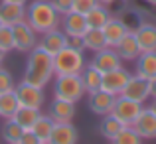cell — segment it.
Returning a JSON list of instances; mask_svg holds the SVG:
<instances>
[{
	"label": "cell",
	"mask_w": 156,
	"mask_h": 144,
	"mask_svg": "<svg viewBox=\"0 0 156 144\" xmlns=\"http://www.w3.org/2000/svg\"><path fill=\"white\" fill-rule=\"evenodd\" d=\"M4 57H6V53L0 51V67H2V63H4Z\"/></svg>",
	"instance_id": "43"
},
{
	"label": "cell",
	"mask_w": 156,
	"mask_h": 144,
	"mask_svg": "<svg viewBox=\"0 0 156 144\" xmlns=\"http://www.w3.org/2000/svg\"><path fill=\"white\" fill-rule=\"evenodd\" d=\"M2 26H4V24H2V20H0V28H2Z\"/></svg>",
	"instance_id": "45"
},
{
	"label": "cell",
	"mask_w": 156,
	"mask_h": 144,
	"mask_svg": "<svg viewBox=\"0 0 156 144\" xmlns=\"http://www.w3.org/2000/svg\"><path fill=\"white\" fill-rule=\"evenodd\" d=\"M40 117V109H30V107H20L18 111H16V114L12 118H14L16 122H18L20 126H22L24 130H32V126H34L36 118Z\"/></svg>",
	"instance_id": "28"
},
{
	"label": "cell",
	"mask_w": 156,
	"mask_h": 144,
	"mask_svg": "<svg viewBox=\"0 0 156 144\" xmlns=\"http://www.w3.org/2000/svg\"><path fill=\"white\" fill-rule=\"evenodd\" d=\"M14 87H16L14 75H12L6 67H0V95H2V93H8V91H14Z\"/></svg>",
	"instance_id": "33"
},
{
	"label": "cell",
	"mask_w": 156,
	"mask_h": 144,
	"mask_svg": "<svg viewBox=\"0 0 156 144\" xmlns=\"http://www.w3.org/2000/svg\"><path fill=\"white\" fill-rule=\"evenodd\" d=\"M67 44H69V38L65 36L63 30H59V28L42 34V38L38 40V47H42L44 51H48L51 57L55 55L57 51H61V49L67 46Z\"/></svg>",
	"instance_id": "11"
},
{
	"label": "cell",
	"mask_w": 156,
	"mask_h": 144,
	"mask_svg": "<svg viewBox=\"0 0 156 144\" xmlns=\"http://www.w3.org/2000/svg\"><path fill=\"white\" fill-rule=\"evenodd\" d=\"M51 77H55V73H53V57L48 51H44L42 47L36 46L28 53V61H26L22 81L44 89L50 83Z\"/></svg>",
	"instance_id": "1"
},
{
	"label": "cell",
	"mask_w": 156,
	"mask_h": 144,
	"mask_svg": "<svg viewBox=\"0 0 156 144\" xmlns=\"http://www.w3.org/2000/svg\"><path fill=\"white\" fill-rule=\"evenodd\" d=\"M122 128H125V125H122L119 118H115L111 113L105 114V117L101 118V122H99V134L103 138H107V140H113Z\"/></svg>",
	"instance_id": "26"
},
{
	"label": "cell",
	"mask_w": 156,
	"mask_h": 144,
	"mask_svg": "<svg viewBox=\"0 0 156 144\" xmlns=\"http://www.w3.org/2000/svg\"><path fill=\"white\" fill-rule=\"evenodd\" d=\"M133 128L138 132V136L142 140H152V138H156V114L148 107H144L142 113L138 114V118L134 121Z\"/></svg>",
	"instance_id": "14"
},
{
	"label": "cell",
	"mask_w": 156,
	"mask_h": 144,
	"mask_svg": "<svg viewBox=\"0 0 156 144\" xmlns=\"http://www.w3.org/2000/svg\"><path fill=\"white\" fill-rule=\"evenodd\" d=\"M20 109V101L16 97L14 91H8L0 95V117L6 121V118H12L16 114V111Z\"/></svg>",
	"instance_id": "27"
},
{
	"label": "cell",
	"mask_w": 156,
	"mask_h": 144,
	"mask_svg": "<svg viewBox=\"0 0 156 144\" xmlns=\"http://www.w3.org/2000/svg\"><path fill=\"white\" fill-rule=\"evenodd\" d=\"M24 132V128L14 121V118H6L2 125V140L8 144H16L20 138V134Z\"/></svg>",
	"instance_id": "29"
},
{
	"label": "cell",
	"mask_w": 156,
	"mask_h": 144,
	"mask_svg": "<svg viewBox=\"0 0 156 144\" xmlns=\"http://www.w3.org/2000/svg\"><path fill=\"white\" fill-rule=\"evenodd\" d=\"M107 8H109L111 16H117V18H119V16L129 8V2H126V0H113V2L107 4Z\"/></svg>",
	"instance_id": "35"
},
{
	"label": "cell",
	"mask_w": 156,
	"mask_h": 144,
	"mask_svg": "<svg viewBox=\"0 0 156 144\" xmlns=\"http://www.w3.org/2000/svg\"><path fill=\"white\" fill-rule=\"evenodd\" d=\"M48 114L51 117L53 122H71L75 117V103L63 101V99H53L50 103Z\"/></svg>",
	"instance_id": "16"
},
{
	"label": "cell",
	"mask_w": 156,
	"mask_h": 144,
	"mask_svg": "<svg viewBox=\"0 0 156 144\" xmlns=\"http://www.w3.org/2000/svg\"><path fill=\"white\" fill-rule=\"evenodd\" d=\"M40 144H42V142H40Z\"/></svg>",
	"instance_id": "46"
},
{
	"label": "cell",
	"mask_w": 156,
	"mask_h": 144,
	"mask_svg": "<svg viewBox=\"0 0 156 144\" xmlns=\"http://www.w3.org/2000/svg\"><path fill=\"white\" fill-rule=\"evenodd\" d=\"M14 49V34H12V26H2L0 28V51L8 53Z\"/></svg>",
	"instance_id": "32"
},
{
	"label": "cell",
	"mask_w": 156,
	"mask_h": 144,
	"mask_svg": "<svg viewBox=\"0 0 156 144\" xmlns=\"http://www.w3.org/2000/svg\"><path fill=\"white\" fill-rule=\"evenodd\" d=\"M111 144H142V138L133 126H125L117 136L111 140Z\"/></svg>",
	"instance_id": "31"
},
{
	"label": "cell",
	"mask_w": 156,
	"mask_h": 144,
	"mask_svg": "<svg viewBox=\"0 0 156 144\" xmlns=\"http://www.w3.org/2000/svg\"><path fill=\"white\" fill-rule=\"evenodd\" d=\"M115 49H117L119 57H121L122 61H134L142 53L140 51V46H138V42H136L134 32H129V34H126L125 38H122L121 42L115 46Z\"/></svg>",
	"instance_id": "21"
},
{
	"label": "cell",
	"mask_w": 156,
	"mask_h": 144,
	"mask_svg": "<svg viewBox=\"0 0 156 144\" xmlns=\"http://www.w3.org/2000/svg\"><path fill=\"white\" fill-rule=\"evenodd\" d=\"M26 22L38 34H46L61 26V14L53 8L51 0H34L26 6Z\"/></svg>",
	"instance_id": "2"
},
{
	"label": "cell",
	"mask_w": 156,
	"mask_h": 144,
	"mask_svg": "<svg viewBox=\"0 0 156 144\" xmlns=\"http://www.w3.org/2000/svg\"><path fill=\"white\" fill-rule=\"evenodd\" d=\"M89 63H91L93 67H97L101 73H107V71H113V69L121 67L122 59L119 57L117 49L107 46V47H103V49H99V51L93 53V59L89 61Z\"/></svg>",
	"instance_id": "9"
},
{
	"label": "cell",
	"mask_w": 156,
	"mask_h": 144,
	"mask_svg": "<svg viewBox=\"0 0 156 144\" xmlns=\"http://www.w3.org/2000/svg\"><path fill=\"white\" fill-rule=\"evenodd\" d=\"M99 2H101V4H105V6H107V4H109V2H113V0H99Z\"/></svg>",
	"instance_id": "44"
},
{
	"label": "cell",
	"mask_w": 156,
	"mask_h": 144,
	"mask_svg": "<svg viewBox=\"0 0 156 144\" xmlns=\"http://www.w3.org/2000/svg\"><path fill=\"white\" fill-rule=\"evenodd\" d=\"M4 2H14V4H24V6H26L28 0H4Z\"/></svg>",
	"instance_id": "40"
},
{
	"label": "cell",
	"mask_w": 156,
	"mask_h": 144,
	"mask_svg": "<svg viewBox=\"0 0 156 144\" xmlns=\"http://www.w3.org/2000/svg\"><path fill=\"white\" fill-rule=\"evenodd\" d=\"M136 42L140 46V51H156V24L154 22H142L134 30Z\"/></svg>",
	"instance_id": "17"
},
{
	"label": "cell",
	"mask_w": 156,
	"mask_h": 144,
	"mask_svg": "<svg viewBox=\"0 0 156 144\" xmlns=\"http://www.w3.org/2000/svg\"><path fill=\"white\" fill-rule=\"evenodd\" d=\"M148 109H150V111H152V113L156 114V99H152V105H150Z\"/></svg>",
	"instance_id": "41"
},
{
	"label": "cell",
	"mask_w": 156,
	"mask_h": 144,
	"mask_svg": "<svg viewBox=\"0 0 156 144\" xmlns=\"http://www.w3.org/2000/svg\"><path fill=\"white\" fill-rule=\"evenodd\" d=\"M14 93L20 101V107H30V109H42L46 103V93L42 87L30 85L26 81H20L14 87Z\"/></svg>",
	"instance_id": "6"
},
{
	"label": "cell",
	"mask_w": 156,
	"mask_h": 144,
	"mask_svg": "<svg viewBox=\"0 0 156 144\" xmlns=\"http://www.w3.org/2000/svg\"><path fill=\"white\" fill-rule=\"evenodd\" d=\"M79 132L71 122H55L48 144H77Z\"/></svg>",
	"instance_id": "15"
},
{
	"label": "cell",
	"mask_w": 156,
	"mask_h": 144,
	"mask_svg": "<svg viewBox=\"0 0 156 144\" xmlns=\"http://www.w3.org/2000/svg\"><path fill=\"white\" fill-rule=\"evenodd\" d=\"M99 0H73V6L71 10L73 12H79V14H87L93 6H97Z\"/></svg>",
	"instance_id": "34"
},
{
	"label": "cell",
	"mask_w": 156,
	"mask_h": 144,
	"mask_svg": "<svg viewBox=\"0 0 156 144\" xmlns=\"http://www.w3.org/2000/svg\"><path fill=\"white\" fill-rule=\"evenodd\" d=\"M142 109H144L142 103H136V101H133V99L117 95V101H115V107H113V111H111V114H113L115 118H119L125 126H133L134 121L138 118V114L142 113Z\"/></svg>",
	"instance_id": "5"
},
{
	"label": "cell",
	"mask_w": 156,
	"mask_h": 144,
	"mask_svg": "<svg viewBox=\"0 0 156 144\" xmlns=\"http://www.w3.org/2000/svg\"><path fill=\"white\" fill-rule=\"evenodd\" d=\"M53 125H55V122L51 121L50 114L40 113V117L36 118L34 126H32V132L38 136V140L42 144H48V140H50V136H51V130H53Z\"/></svg>",
	"instance_id": "24"
},
{
	"label": "cell",
	"mask_w": 156,
	"mask_h": 144,
	"mask_svg": "<svg viewBox=\"0 0 156 144\" xmlns=\"http://www.w3.org/2000/svg\"><path fill=\"white\" fill-rule=\"evenodd\" d=\"M12 34H14V49L22 53H30L38 46V32H34V28L26 20L12 26Z\"/></svg>",
	"instance_id": "7"
},
{
	"label": "cell",
	"mask_w": 156,
	"mask_h": 144,
	"mask_svg": "<svg viewBox=\"0 0 156 144\" xmlns=\"http://www.w3.org/2000/svg\"><path fill=\"white\" fill-rule=\"evenodd\" d=\"M130 75H133V73H130L129 69H125L122 65L117 67V69H113V71H107V73H103L101 89L107 91V93H111V95H121L125 85L129 83Z\"/></svg>",
	"instance_id": "8"
},
{
	"label": "cell",
	"mask_w": 156,
	"mask_h": 144,
	"mask_svg": "<svg viewBox=\"0 0 156 144\" xmlns=\"http://www.w3.org/2000/svg\"><path fill=\"white\" fill-rule=\"evenodd\" d=\"M113 18L111 16V12H109V8L105 6V4H97V6H93L91 10L85 14V20H87V26L89 28H97V30H101V28L105 26L109 20Z\"/></svg>",
	"instance_id": "23"
},
{
	"label": "cell",
	"mask_w": 156,
	"mask_h": 144,
	"mask_svg": "<svg viewBox=\"0 0 156 144\" xmlns=\"http://www.w3.org/2000/svg\"><path fill=\"white\" fill-rule=\"evenodd\" d=\"M51 4H53V8L63 16V14H67V12H71L73 0H51Z\"/></svg>",
	"instance_id": "36"
},
{
	"label": "cell",
	"mask_w": 156,
	"mask_h": 144,
	"mask_svg": "<svg viewBox=\"0 0 156 144\" xmlns=\"http://www.w3.org/2000/svg\"><path fill=\"white\" fill-rule=\"evenodd\" d=\"M148 91H150V99H156V77L148 79Z\"/></svg>",
	"instance_id": "39"
},
{
	"label": "cell",
	"mask_w": 156,
	"mask_h": 144,
	"mask_svg": "<svg viewBox=\"0 0 156 144\" xmlns=\"http://www.w3.org/2000/svg\"><path fill=\"white\" fill-rule=\"evenodd\" d=\"M87 65L83 49L65 46L61 51L53 55V73L55 75H79Z\"/></svg>",
	"instance_id": "3"
},
{
	"label": "cell",
	"mask_w": 156,
	"mask_h": 144,
	"mask_svg": "<svg viewBox=\"0 0 156 144\" xmlns=\"http://www.w3.org/2000/svg\"><path fill=\"white\" fill-rule=\"evenodd\" d=\"M134 75L142 79H154L156 77V51H142L134 59Z\"/></svg>",
	"instance_id": "19"
},
{
	"label": "cell",
	"mask_w": 156,
	"mask_h": 144,
	"mask_svg": "<svg viewBox=\"0 0 156 144\" xmlns=\"http://www.w3.org/2000/svg\"><path fill=\"white\" fill-rule=\"evenodd\" d=\"M83 95H87V93H85L81 75H55V79H53V99L77 103L81 101Z\"/></svg>",
	"instance_id": "4"
},
{
	"label": "cell",
	"mask_w": 156,
	"mask_h": 144,
	"mask_svg": "<svg viewBox=\"0 0 156 144\" xmlns=\"http://www.w3.org/2000/svg\"><path fill=\"white\" fill-rule=\"evenodd\" d=\"M87 20L85 14L79 12H67V14L61 16V30L65 32L67 38H83V34L87 32Z\"/></svg>",
	"instance_id": "10"
},
{
	"label": "cell",
	"mask_w": 156,
	"mask_h": 144,
	"mask_svg": "<svg viewBox=\"0 0 156 144\" xmlns=\"http://www.w3.org/2000/svg\"><path fill=\"white\" fill-rule=\"evenodd\" d=\"M16 144H40V140H38V136H36L32 130H24V132L20 134V138H18Z\"/></svg>",
	"instance_id": "37"
},
{
	"label": "cell",
	"mask_w": 156,
	"mask_h": 144,
	"mask_svg": "<svg viewBox=\"0 0 156 144\" xmlns=\"http://www.w3.org/2000/svg\"><path fill=\"white\" fill-rule=\"evenodd\" d=\"M115 101H117V95H111V93L99 89V91H95V93H89L87 105H89V111H91V113L99 114V117H105V114H109L111 111H113Z\"/></svg>",
	"instance_id": "13"
},
{
	"label": "cell",
	"mask_w": 156,
	"mask_h": 144,
	"mask_svg": "<svg viewBox=\"0 0 156 144\" xmlns=\"http://www.w3.org/2000/svg\"><path fill=\"white\" fill-rule=\"evenodd\" d=\"M121 95H122V97H126V99H133V101L142 103V105H144V103L150 99L148 79H142V77H138V75H130L129 83L125 85V89H122Z\"/></svg>",
	"instance_id": "12"
},
{
	"label": "cell",
	"mask_w": 156,
	"mask_h": 144,
	"mask_svg": "<svg viewBox=\"0 0 156 144\" xmlns=\"http://www.w3.org/2000/svg\"><path fill=\"white\" fill-rule=\"evenodd\" d=\"M81 75V81H83V87H85V93H95L101 89V81H103V73L99 71L97 67H93L91 63H87L83 67V71L79 73Z\"/></svg>",
	"instance_id": "22"
},
{
	"label": "cell",
	"mask_w": 156,
	"mask_h": 144,
	"mask_svg": "<svg viewBox=\"0 0 156 144\" xmlns=\"http://www.w3.org/2000/svg\"><path fill=\"white\" fill-rule=\"evenodd\" d=\"M146 4H148V6H152V8H156V0H144Z\"/></svg>",
	"instance_id": "42"
},
{
	"label": "cell",
	"mask_w": 156,
	"mask_h": 144,
	"mask_svg": "<svg viewBox=\"0 0 156 144\" xmlns=\"http://www.w3.org/2000/svg\"><path fill=\"white\" fill-rule=\"evenodd\" d=\"M101 30H103L105 42H107V46H109V47H115L126 34H129V30H126V26L122 24V20L117 18V16H113V18H111L103 28H101Z\"/></svg>",
	"instance_id": "20"
},
{
	"label": "cell",
	"mask_w": 156,
	"mask_h": 144,
	"mask_svg": "<svg viewBox=\"0 0 156 144\" xmlns=\"http://www.w3.org/2000/svg\"><path fill=\"white\" fill-rule=\"evenodd\" d=\"M67 46L77 47V49H83V42H81V38H69V44H67Z\"/></svg>",
	"instance_id": "38"
},
{
	"label": "cell",
	"mask_w": 156,
	"mask_h": 144,
	"mask_svg": "<svg viewBox=\"0 0 156 144\" xmlns=\"http://www.w3.org/2000/svg\"><path fill=\"white\" fill-rule=\"evenodd\" d=\"M81 42H83V49H89V51H93V53L107 47L103 30H97V28H87V32L83 34Z\"/></svg>",
	"instance_id": "25"
},
{
	"label": "cell",
	"mask_w": 156,
	"mask_h": 144,
	"mask_svg": "<svg viewBox=\"0 0 156 144\" xmlns=\"http://www.w3.org/2000/svg\"><path fill=\"white\" fill-rule=\"evenodd\" d=\"M119 18L122 20V24L126 26V30H129V32H134L142 22H144V16H142V12L136 10V8H126V10L122 12Z\"/></svg>",
	"instance_id": "30"
},
{
	"label": "cell",
	"mask_w": 156,
	"mask_h": 144,
	"mask_svg": "<svg viewBox=\"0 0 156 144\" xmlns=\"http://www.w3.org/2000/svg\"><path fill=\"white\" fill-rule=\"evenodd\" d=\"M0 20L4 26H16L18 22L26 20V6L14 2H0Z\"/></svg>",
	"instance_id": "18"
}]
</instances>
